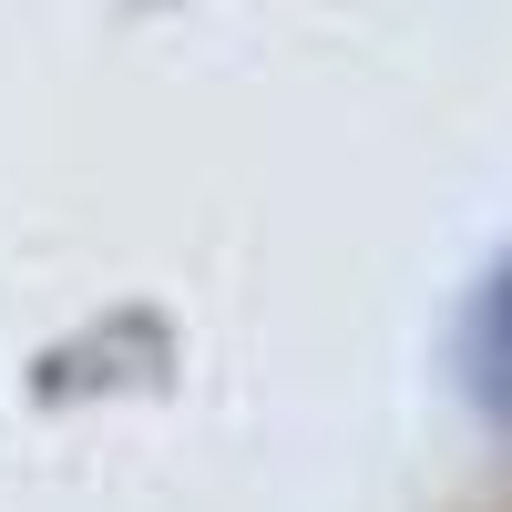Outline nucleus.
Returning <instances> with one entry per match:
<instances>
[{
	"mask_svg": "<svg viewBox=\"0 0 512 512\" xmlns=\"http://www.w3.org/2000/svg\"><path fill=\"white\" fill-rule=\"evenodd\" d=\"M472 390H482V410H512V256L492 267L482 308H472Z\"/></svg>",
	"mask_w": 512,
	"mask_h": 512,
	"instance_id": "f257e3e1",
	"label": "nucleus"
}]
</instances>
